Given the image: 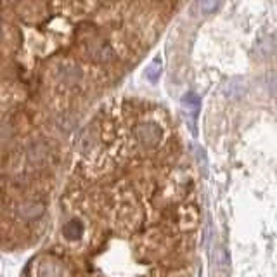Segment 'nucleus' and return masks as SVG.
Returning a JSON list of instances; mask_svg holds the SVG:
<instances>
[{
	"instance_id": "obj_1",
	"label": "nucleus",
	"mask_w": 277,
	"mask_h": 277,
	"mask_svg": "<svg viewBox=\"0 0 277 277\" xmlns=\"http://www.w3.org/2000/svg\"><path fill=\"white\" fill-rule=\"evenodd\" d=\"M248 90H250V83H248V80L244 76L229 78L222 87V94L229 101H241L243 97H246Z\"/></svg>"
},
{
	"instance_id": "obj_10",
	"label": "nucleus",
	"mask_w": 277,
	"mask_h": 277,
	"mask_svg": "<svg viewBox=\"0 0 277 277\" xmlns=\"http://www.w3.org/2000/svg\"><path fill=\"white\" fill-rule=\"evenodd\" d=\"M265 83H267V88L272 96H277V71L270 69V71L265 73Z\"/></svg>"
},
{
	"instance_id": "obj_6",
	"label": "nucleus",
	"mask_w": 277,
	"mask_h": 277,
	"mask_svg": "<svg viewBox=\"0 0 277 277\" xmlns=\"http://www.w3.org/2000/svg\"><path fill=\"white\" fill-rule=\"evenodd\" d=\"M274 40L270 38V36H263V38H260L258 42H256L255 45V51L258 52L260 58H268V56L274 54Z\"/></svg>"
},
{
	"instance_id": "obj_3",
	"label": "nucleus",
	"mask_w": 277,
	"mask_h": 277,
	"mask_svg": "<svg viewBox=\"0 0 277 277\" xmlns=\"http://www.w3.org/2000/svg\"><path fill=\"white\" fill-rule=\"evenodd\" d=\"M88 56L96 61V63H111V61L116 59V52L115 49H113L109 43L106 42H97L94 43V45L88 49Z\"/></svg>"
},
{
	"instance_id": "obj_2",
	"label": "nucleus",
	"mask_w": 277,
	"mask_h": 277,
	"mask_svg": "<svg viewBox=\"0 0 277 277\" xmlns=\"http://www.w3.org/2000/svg\"><path fill=\"white\" fill-rule=\"evenodd\" d=\"M135 135L138 138V142H141L142 146H146V148H154V146L158 144V142L161 141V128L158 127L156 123H141L135 130Z\"/></svg>"
},
{
	"instance_id": "obj_5",
	"label": "nucleus",
	"mask_w": 277,
	"mask_h": 277,
	"mask_svg": "<svg viewBox=\"0 0 277 277\" xmlns=\"http://www.w3.org/2000/svg\"><path fill=\"white\" fill-rule=\"evenodd\" d=\"M161 73H163L161 59H160V58H156V59L153 61V63H149V64H148V68H146V71H144V76L151 81V83H156V81L160 80Z\"/></svg>"
},
{
	"instance_id": "obj_9",
	"label": "nucleus",
	"mask_w": 277,
	"mask_h": 277,
	"mask_svg": "<svg viewBox=\"0 0 277 277\" xmlns=\"http://www.w3.org/2000/svg\"><path fill=\"white\" fill-rule=\"evenodd\" d=\"M220 7V0H198V11L201 14H213Z\"/></svg>"
},
{
	"instance_id": "obj_4",
	"label": "nucleus",
	"mask_w": 277,
	"mask_h": 277,
	"mask_svg": "<svg viewBox=\"0 0 277 277\" xmlns=\"http://www.w3.org/2000/svg\"><path fill=\"white\" fill-rule=\"evenodd\" d=\"M63 234L69 241H76V239H80L81 236H83V223H81L78 218L69 220L66 225L63 227Z\"/></svg>"
},
{
	"instance_id": "obj_8",
	"label": "nucleus",
	"mask_w": 277,
	"mask_h": 277,
	"mask_svg": "<svg viewBox=\"0 0 277 277\" xmlns=\"http://www.w3.org/2000/svg\"><path fill=\"white\" fill-rule=\"evenodd\" d=\"M182 104L186 106L187 109L191 111V115H193L194 118H196L199 108H201V99H199L198 94L194 92H187L184 97H182Z\"/></svg>"
},
{
	"instance_id": "obj_7",
	"label": "nucleus",
	"mask_w": 277,
	"mask_h": 277,
	"mask_svg": "<svg viewBox=\"0 0 277 277\" xmlns=\"http://www.w3.org/2000/svg\"><path fill=\"white\" fill-rule=\"evenodd\" d=\"M43 211V206L38 205V203H28V205H23L18 208V215H21L23 218H36L40 217Z\"/></svg>"
}]
</instances>
